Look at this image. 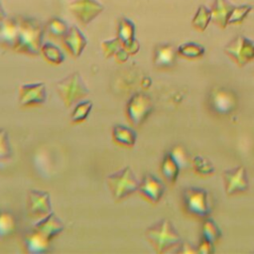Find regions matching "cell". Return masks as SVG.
<instances>
[{
	"label": "cell",
	"mask_w": 254,
	"mask_h": 254,
	"mask_svg": "<svg viewBox=\"0 0 254 254\" xmlns=\"http://www.w3.org/2000/svg\"><path fill=\"white\" fill-rule=\"evenodd\" d=\"M44 35L43 26L35 19L22 18L19 21V35L15 51L21 54L36 56L41 52L42 39Z\"/></svg>",
	"instance_id": "cell-1"
},
{
	"label": "cell",
	"mask_w": 254,
	"mask_h": 254,
	"mask_svg": "<svg viewBox=\"0 0 254 254\" xmlns=\"http://www.w3.org/2000/svg\"><path fill=\"white\" fill-rule=\"evenodd\" d=\"M145 235L158 253H164L174 246H179L183 242L175 226L167 218L148 227Z\"/></svg>",
	"instance_id": "cell-2"
},
{
	"label": "cell",
	"mask_w": 254,
	"mask_h": 254,
	"mask_svg": "<svg viewBox=\"0 0 254 254\" xmlns=\"http://www.w3.org/2000/svg\"><path fill=\"white\" fill-rule=\"evenodd\" d=\"M56 89L67 108L84 99L89 93L87 86L77 71L59 80L56 83Z\"/></svg>",
	"instance_id": "cell-3"
},
{
	"label": "cell",
	"mask_w": 254,
	"mask_h": 254,
	"mask_svg": "<svg viewBox=\"0 0 254 254\" xmlns=\"http://www.w3.org/2000/svg\"><path fill=\"white\" fill-rule=\"evenodd\" d=\"M106 181L110 192L115 200H121L135 191H138L140 183L129 166L110 174Z\"/></svg>",
	"instance_id": "cell-4"
},
{
	"label": "cell",
	"mask_w": 254,
	"mask_h": 254,
	"mask_svg": "<svg viewBox=\"0 0 254 254\" xmlns=\"http://www.w3.org/2000/svg\"><path fill=\"white\" fill-rule=\"evenodd\" d=\"M153 108L154 105L151 97L142 91H138L127 101L126 116L133 126L138 127L146 121Z\"/></svg>",
	"instance_id": "cell-5"
},
{
	"label": "cell",
	"mask_w": 254,
	"mask_h": 254,
	"mask_svg": "<svg viewBox=\"0 0 254 254\" xmlns=\"http://www.w3.org/2000/svg\"><path fill=\"white\" fill-rule=\"evenodd\" d=\"M184 202L187 210L196 216L206 218L211 212V203L207 190L201 188L190 187L185 189Z\"/></svg>",
	"instance_id": "cell-6"
},
{
	"label": "cell",
	"mask_w": 254,
	"mask_h": 254,
	"mask_svg": "<svg viewBox=\"0 0 254 254\" xmlns=\"http://www.w3.org/2000/svg\"><path fill=\"white\" fill-rule=\"evenodd\" d=\"M223 51L238 66H244L254 60V41L238 35L227 43Z\"/></svg>",
	"instance_id": "cell-7"
},
{
	"label": "cell",
	"mask_w": 254,
	"mask_h": 254,
	"mask_svg": "<svg viewBox=\"0 0 254 254\" xmlns=\"http://www.w3.org/2000/svg\"><path fill=\"white\" fill-rule=\"evenodd\" d=\"M238 98L236 94L225 87H214L208 96V104L212 111L220 115L231 113L237 106Z\"/></svg>",
	"instance_id": "cell-8"
},
{
	"label": "cell",
	"mask_w": 254,
	"mask_h": 254,
	"mask_svg": "<svg viewBox=\"0 0 254 254\" xmlns=\"http://www.w3.org/2000/svg\"><path fill=\"white\" fill-rule=\"evenodd\" d=\"M27 211L31 218L41 219L52 212L51 195L46 190H29L27 194Z\"/></svg>",
	"instance_id": "cell-9"
},
{
	"label": "cell",
	"mask_w": 254,
	"mask_h": 254,
	"mask_svg": "<svg viewBox=\"0 0 254 254\" xmlns=\"http://www.w3.org/2000/svg\"><path fill=\"white\" fill-rule=\"evenodd\" d=\"M47 100V87L44 82L24 83L19 87V103L23 107L42 105Z\"/></svg>",
	"instance_id": "cell-10"
},
{
	"label": "cell",
	"mask_w": 254,
	"mask_h": 254,
	"mask_svg": "<svg viewBox=\"0 0 254 254\" xmlns=\"http://www.w3.org/2000/svg\"><path fill=\"white\" fill-rule=\"evenodd\" d=\"M223 179L225 183V191L228 195L244 192L249 188L247 172L242 166L224 171Z\"/></svg>",
	"instance_id": "cell-11"
},
{
	"label": "cell",
	"mask_w": 254,
	"mask_h": 254,
	"mask_svg": "<svg viewBox=\"0 0 254 254\" xmlns=\"http://www.w3.org/2000/svg\"><path fill=\"white\" fill-rule=\"evenodd\" d=\"M138 191L153 203L160 201L165 192L163 182L152 174H146L139 183Z\"/></svg>",
	"instance_id": "cell-12"
},
{
	"label": "cell",
	"mask_w": 254,
	"mask_h": 254,
	"mask_svg": "<svg viewBox=\"0 0 254 254\" xmlns=\"http://www.w3.org/2000/svg\"><path fill=\"white\" fill-rule=\"evenodd\" d=\"M33 228L46 237L49 241H52L56 236L62 233L64 229V222L52 211L45 217L39 219Z\"/></svg>",
	"instance_id": "cell-13"
},
{
	"label": "cell",
	"mask_w": 254,
	"mask_h": 254,
	"mask_svg": "<svg viewBox=\"0 0 254 254\" xmlns=\"http://www.w3.org/2000/svg\"><path fill=\"white\" fill-rule=\"evenodd\" d=\"M22 245L26 252L38 254L51 251V241L36 231L33 227L24 233L22 237Z\"/></svg>",
	"instance_id": "cell-14"
},
{
	"label": "cell",
	"mask_w": 254,
	"mask_h": 254,
	"mask_svg": "<svg viewBox=\"0 0 254 254\" xmlns=\"http://www.w3.org/2000/svg\"><path fill=\"white\" fill-rule=\"evenodd\" d=\"M117 38L123 48L129 54H136L139 50V44L135 40V27L133 23L124 18L118 25V35Z\"/></svg>",
	"instance_id": "cell-15"
},
{
	"label": "cell",
	"mask_w": 254,
	"mask_h": 254,
	"mask_svg": "<svg viewBox=\"0 0 254 254\" xmlns=\"http://www.w3.org/2000/svg\"><path fill=\"white\" fill-rule=\"evenodd\" d=\"M178 56L177 48L172 44H160L154 51V65L158 68H169L176 64Z\"/></svg>",
	"instance_id": "cell-16"
},
{
	"label": "cell",
	"mask_w": 254,
	"mask_h": 254,
	"mask_svg": "<svg viewBox=\"0 0 254 254\" xmlns=\"http://www.w3.org/2000/svg\"><path fill=\"white\" fill-rule=\"evenodd\" d=\"M19 35V22L15 19H3L0 23V47L15 49Z\"/></svg>",
	"instance_id": "cell-17"
},
{
	"label": "cell",
	"mask_w": 254,
	"mask_h": 254,
	"mask_svg": "<svg viewBox=\"0 0 254 254\" xmlns=\"http://www.w3.org/2000/svg\"><path fill=\"white\" fill-rule=\"evenodd\" d=\"M234 6L229 0H214L210 8L211 22L220 29H225L228 26V19Z\"/></svg>",
	"instance_id": "cell-18"
},
{
	"label": "cell",
	"mask_w": 254,
	"mask_h": 254,
	"mask_svg": "<svg viewBox=\"0 0 254 254\" xmlns=\"http://www.w3.org/2000/svg\"><path fill=\"white\" fill-rule=\"evenodd\" d=\"M64 45L72 57H79L86 46V39L76 27H71L64 37Z\"/></svg>",
	"instance_id": "cell-19"
},
{
	"label": "cell",
	"mask_w": 254,
	"mask_h": 254,
	"mask_svg": "<svg viewBox=\"0 0 254 254\" xmlns=\"http://www.w3.org/2000/svg\"><path fill=\"white\" fill-rule=\"evenodd\" d=\"M112 139L117 145L130 148L136 143L137 133L129 126L116 124L112 128Z\"/></svg>",
	"instance_id": "cell-20"
},
{
	"label": "cell",
	"mask_w": 254,
	"mask_h": 254,
	"mask_svg": "<svg viewBox=\"0 0 254 254\" xmlns=\"http://www.w3.org/2000/svg\"><path fill=\"white\" fill-rule=\"evenodd\" d=\"M18 221L16 215L8 210H0V240L4 241L11 238L17 231Z\"/></svg>",
	"instance_id": "cell-21"
},
{
	"label": "cell",
	"mask_w": 254,
	"mask_h": 254,
	"mask_svg": "<svg viewBox=\"0 0 254 254\" xmlns=\"http://www.w3.org/2000/svg\"><path fill=\"white\" fill-rule=\"evenodd\" d=\"M180 166L175 161L170 153H167L161 163V173L163 177L171 184H174L179 176L180 173Z\"/></svg>",
	"instance_id": "cell-22"
},
{
	"label": "cell",
	"mask_w": 254,
	"mask_h": 254,
	"mask_svg": "<svg viewBox=\"0 0 254 254\" xmlns=\"http://www.w3.org/2000/svg\"><path fill=\"white\" fill-rule=\"evenodd\" d=\"M92 109V101L82 99L73 105L70 113V121L73 124H79L86 120Z\"/></svg>",
	"instance_id": "cell-23"
},
{
	"label": "cell",
	"mask_w": 254,
	"mask_h": 254,
	"mask_svg": "<svg viewBox=\"0 0 254 254\" xmlns=\"http://www.w3.org/2000/svg\"><path fill=\"white\" fill-rule=\"evenodd\" d=\"M210 22H211L210 8L206 7L205 5H199L191 20L192 27L199 32H203L207 28Z\"/></svg>",
	"instance_id": "cell-24"
},
{
	"label": "cell",
	"mask_w": 254,
	"mask_h": 254,
	"mask_svg": "<svg viewBox=\"0 0 254 254\" xmlns=\"http://www.w3.org/2000/svg\"><path fill=\"white\" fill-rule=\"evenodd\" d=\"M177 51L179 56L189 60L201 58L205 53L203 46L193 42H187L182 44L177 48Z\"/></svg>",
	"instance_id": "cell-25"
},
{
	"label": "cell",
	"mask_w": 254,
	"mask_h": 254,
	"mask_svg": "<svg viewBox=\"0 0 254 254\" xmlns=\"http://www.w3.org/2000/svg\"><path fill=\"white\" fill-rule=\"evenodd\" d=\"M41 52H42L44 58L50 64H61L64 60V56L63 52L60 50V48H58L57 46H55L52 43L43 44L42 48H41Z\"/></svg>",
	"instance_id": "cell-26"
},
{
	"label": "cell",
	"mask_w": 254,
	"mask_h": 254,
	"mask_svg": "<svg viewBox=\"0 0 254 254\" xmlns=\"http://www.w3.org/2000/svg\"><path fill=\"white\" fill-rule=\"evenodd\" d=\"M252 9H253V6L250 4L235 5L228 19V25L241 24L249 15V13L252 11Z\"/></svg>",
	"instance_id": "cell-27"
},
{
	"label": "cell",
	"mask_w": 254,
	"mask_h": 254,
	"mask_svg": "<svg viewBox=\"0 0 254 254\" xmlns=\"http://www.w3.org/2000/svg\"><path fill=\"white\" fill-rule=\"evenodd\" d=\"M13 149L10 143L8 132L0 128V164L9 161L12 158Z\"/></svg>",
	"instance_id": "cell-28"
},
{
	"label": "cell",
	"mask_w": 254,
	"mask_h": 254,
	"mask_svg": "<svg viewBox=\"0 0 254 254\" xmlns=\"http://www.w3.org/2000/svg\"><path fill=\"white\" fill-rule=\"evenodd\" d=\"M48 32H49L50 37H52V38L64 39V37L68 32V28L63 20L54 18L48 23Z\"/></svg>",
	"instance_id": "cell-29"
},
{
	"label": "cell",
	"mask_w": 254,
	"mask_h": 254,
	"mask_svg": "<svg viewBox=\"0 0 254 254\" xmlns=\"http://www.w3.org/2000/svg\"><path fill=\"white\" fill-rule=\"evenodd\" d=\"M202 236L211 241L212 243H215L220 238V229L212 219L206 218L204 220L202 224Z\"/></svg>",
	"instance_id": "cell-30"
},
{
	"label": "cell",
	"mask_w": 254,
	"mask_h": 254,
	"mask_svg": "<svg viewBox=\"0 0 254 254\" xmlns=\"http://www.w3.org/2000/svg\"><path fill=\"white\" fill-rule=\"evenodd\" d=\"M191 165L194 171L200 175H210L215 170L209 160L201 156H195L191 159Z\"/></svg>",
	"instance_id": "cell-31"
},
{
	"label": "cell",
	"mask_w": 254,
	"mask_h": 254,
	"mask_svg": "<svg viewBox=\"0 0 254 254\" xmlns=\"http://www.w3.org/2000/svg\"><path fill=\"white\" fill-rule=\"evenodd\" d=\"M175 161L179 164L180 168H187L191 164V161L187 153V151L180 145L175 146L171 152H169Z\"/></svg>",
	"instance_id": "cell-32"
},
{
	"label": "cell",
	"mask_w": 254,
	"mask_h": 254,
	"mask_svg": "<svg viewBox=\"0 0 254 254\" xmlns=\"http://www.w3.org/2000/svg\"><path fill=\"white\" fill-rule=\"evenodd\" d=\"M121 45V43L119 42L118 38L113 39L111 41H105L102 43V48H103V52L105 57L109 58L113 55H115L118 51H119V46Z\"/></svg>",
	"instance_id": "cell-33"
},
{
	"label": "cell",
	"mask_w": 254,
	"mask_h": 254,
	"mask_svg": "<svg viewBox=\"0 0 254 254\" xmlns=\"http://www.w3.org/2000/svg\"><path fill=\"white\" fill-rule=\"evenodd\" d=\"M213 244L211 241H209L208 239H206L205 237H201L200 239V242L198 244V247L196 248L197 252L199 253H212L214 251V248H213Z\"/></svg>",
	"instance_id": "cell-34"
},
{
	"label": "cell",
	"mask_w": 254,
	"mask_h": 254,
	"mask_svg": "<svg viewBox=\"0 0 254 254\" xmlns=\"http://www.w3.org/2000/svg\"><path fill=\"white\" fill-rule=\"evenodd\" d=\"M179 247H180V249L178 250V252H180V253H195V252H197V250L195 248H193V246H191L188 242H182L179 245Z\"/></svg>",
	"instance_id": "cell-35"
},
{
	"label": "cell",
	"mask_w": 254,
	"mask_h": 254,
	"mask_svg": "<svg viewBox=\"0 0 254 254\" xmlns=\"http://www.w3.org/2000/svg\"><path fill=\"white\" fill-rule=\"evenodd\" d=\"M128 56H129V53L125 49H119V51L115 54V58L118 63L126 62L128 59Z\"/></svg>",
	"instance_id": "cell-36"
},
{
	"label": "cell",
	"mask_w": 254,
	"mask_h": 254,
	"mask_svg": "<svg viewBox=\"0 0 254 254\" xmlns=\"http://www.w3.org/2000/svg\"><path fill=\"white\" fill-rule=\"evenodd\" d=\"M141 84H142V86H143V87H149V86L151 85V79H150L149 77L144 78V79H142Z\"/></svg>",
	"instance_id": "cell-37"
},
{
	"label": "cell",
	"mask_w": 254,
	"mask_h": 254,
	"mask_svg": "<svg viewBox=\"0 0 254 254\" xmlns=\"http://www.w3.org/2000/svg\"><path fill=\"white\" fill-rule=\"evenodd\" d=\"M3 12H2V10H1V8H0V21H2L3 20Z\"/></svg>",
	"instance_id": "cell-38"
}]
</instances>
